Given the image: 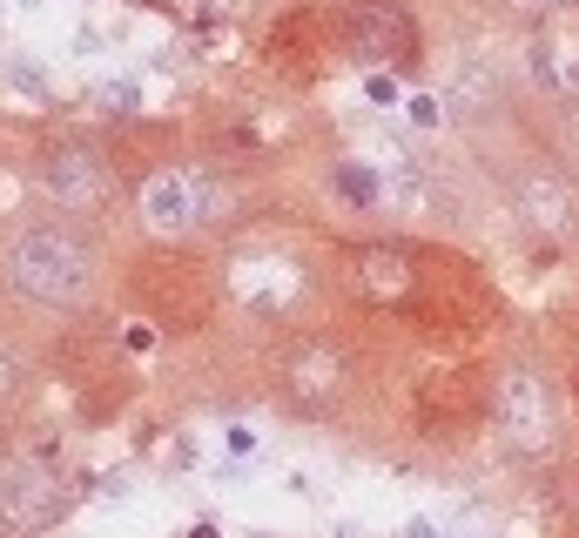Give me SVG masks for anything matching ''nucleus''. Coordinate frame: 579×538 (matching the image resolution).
Wrapping results in <instances>:
<instances>
[{
  "label": "nucleus",
  "instance_id": "17",
  "mask_svg": "<svg viewBox=\"0 0 579 538\" xmlns=\"http://www.w3.org/2000/svg\"><path fill=\"white\" fill-rule=\"evenodd\" d=\"M397 87H404V74H391V68H371V74H364V95H371V108H404V95H397Z\"/></svg>",
  "mask_w": 579,
  "mask_h": 538
},
{
  "label": "nucleus",
  "instance_id": "7",
  "mask_svg": "<svg viewBox=\"0 0 579 538\" xmlns=\"http://www.w3.org/2000/svg\"><path fill=\"white\" fill-rule=\"evenodd\" d=\"M499 196L526 236H539L546 249H579V175L546 142H519L499 155Z\"/></svg>",
  "mask_w": 579,
  "mask_h": 538
},
{
  "label": "nucleus",
  "instance_id": "1",
  "mask_svg": "<svg viewBox=\"0 0 579 538\" xmlns=\"http://www.w3.org/2000/svg\"><path fill=\"white\" fill-rule=\"evenodd\" d=\"M330 277L338 290L371 310L391 317L404 330L425 337H465L492 317V283L478 277V262L418 242V236H358V242H330Z\"/></svg>",
  "mask_w": 579,
  "mask_h": 538
},
{
  "label": "nucleus",
  "instance_id": "18",
  "mask_svg": "<svg viewBox=\"0 0 579 538\" xmlns=\"http://www.w3.org/2000/svg\"><path fill=\"white\" fill-rule=\"evenodd\" d=\"M0 74H8V81L21 87V95H48V74H41L34 61H21V54H8V61H0Z\"/></svg>",
  "mask_w": 579,
  "mask_h": 538
},
{
  "label": "nucleus",
  "instance_id": "9",
  "mask_svg": "<svg viewBox=\"0 0 579 538\" xmlns=\"http://www.w3.org/2000/svg\"><path fill=\"white\" fill-rule=\"evenodd\" d=\"M74 505L68 465L54 444H21L14 465L0 472V538H41L48 525H61Z\"/></svg>",
  "mask_w": 579,
  "mask_h": 538
},
{
  "label": "nucleus",
  "instance_id": "4",
  "mask_svg": "<svg viewBox=\"0 0 579 538\" xmlns=\"http://www.w3.org/2000/svg\"><path fill=\"white\" fill-rule=\"evenodd\" d=\"M492 444H499V458L533 472V478H552L572 452V391L566 377L546 364V356L533 350H513L492 364V417H485Z\"/></svg>",
  "mask_w": 579,
  "mask_h": 538
},
{
  "label": "nucleus",
  "instance_id": "2",
  "mask_svg": "<svg viewBox=\"0 0 579 538\" xmlns=\"http://www.w3.org/2000/svg\"><path fill=\"white\" fill-rule=\"evenodd\" d=\"M242 162L229 155H148L128 168V223L155 249H189L242 216Z\"/></svg>",
  "mask_w": 579,
  "mask_h": 538
},
{
  "label": "nucleus",
  "instance_id": "6",
  "mask_svg": "<svg viewBox=\"0 0 579 538\" xmlns=\"http://www.w3.org/2000/svg\"><path fill=\"white\" fill-rule=\"evenodd\" d=\"M34 189L68 223H108L128 203V168L102 135H48L34 148Z\"/></svg>",
  "mask_w": 579,
  "mask_h": 538
},
{
  "label": "nucleus",
  "instance_id": "3",
  "mask_svg": "<svg viewBox=\"0 0 579 538\" xmlns=\"http://www.w3.org/2000/svg\"><path fill=\"white\" fill-rule=\"evenodd\" d=\"M0 290L41 317H89L102 297V242L89 223L21 216L0 236Z\"/></svg>",
  "mask_w": 579,
  "mask_h": 538
},
{
  "label": "nucleus",
  "instance_id": "8",
  "mask_svg": "<svg viewBox=\"0 0 579 538\" xmlns=\"http://www.w3.org/2000/svg\"><path fill=\"white\" fill-rule=\"evenodd\" d=\"M330 28H338V54L364 74H425V21L411 0H330Z\"/></svg>",
  "mask_w": 579,
  "mask_h": 538
},
{
  "label": "nucleus",
  "instance_id": "15",
  "mask_svg": "<svg viewBox=\"0 0 579 538\" xmlns=\"http://www.w3.org/2000/svg\"><path fill=\"white\" fill-rule=\"evenodd\" d=\"M89 102H95V115H102V122H128V115H135V81L122 74V81H108V87H95V95H89Z\"/></svg>",
  "mask_w": 579,
  "mask_h": 538
},
{
  "label": "nucleus",
  "instance_id": "21",
  "mask_svg": "<svg viewBox=\"0 0 579 538\" xmlns=\"http://www.w3.org/2000/svg\"><path fill=\"white\" fill-rule=\"evenodd\" d=\"M189 538H223V531H216V525H196V531H189Z\"/></svg>",
  "mask_w": 579,
  "mask_h": 538
},
{
  "label": "nucleus",
  "instance_id": "20",
  "mask_svg": "<svg viewBox=\"0 0 579 538\" xmlns=\"http://www.w3.org/2000/svg\"><path fill=\"white\" fill-rule=\"evenodd\" d=\"M14 452H21V444H8V431H0V472L14 465Z\"/></svg>",
  "mask_w": 579,
  "mask_h": 538
},
{
  "label": "nucleus",
  "instance_id": "12",
  "mask_svg": "<svg viewBox=\"0 0 579 538\" xmlns=\"http://www.w3.org/2000/svg\"><path fill=\"white\" fill-rule=\"evenodd\" d=\"M378 175H384V216H397V223H432V216L445 209V189H438L432 162H418L411 148L378 155Z\"/></svg>",
  "mask_w": 579,
  "mask_h": 538
},
{
  "label": "nucleus",
  "instance_id": "16",
  "mask_svg": "<svg viewBox=\"0 0 579 538\" xmlns=\"http://www.w3.org/2000/svg\"><path fill=\"white\" fill-rule=\"evenodd\" d=\"M404 122L432 135V128H452V108H445V95H411L404 102Z\"/></svg>",
  "mask_w": 579,
  "mask_h": 538
},
{
  "label": "nucleus",
  "instance_id": "14",
  "mask_svg": "<svg viewBox=\"0 0 579 538\" xmlns=\"http://www.w3.org/2000/svg\"><path fill=\"white\" fill-rule=\"evenodd\" d=\"M28 384H34V377H28V356H21L8 337H0V417H8V411L28 397Z\"/></svg>",
  "mask_w": 579,
  "mask_h": 538
},
{
  "label": "nucleus",
  "instance_id": "11",
  "mask_svg": "<svg viewBox=\"0 0 579 538\" xmlns=\"http://www.w3.org/2000/svg\"><path fill=\"white\" fill-rule=\"evenodd\" d=\"M519 74H526L539 108L579 115V14L533 21L526 41H519Z\"/></svg>",
  "mask_w": 579,
  "mask_h": 538
},
{
  "label": "nucleus",
  "instance_id": "19",
  "mask_svg": "<svg viewBox=\"0 0 579 538\" xmlns=\"http://www.w3.org/2000/svg\"><path fill=\"white\" fill-rule=\"evenodd\" d=\"M533 21H559V14H579V0H526Z\"/></svg>",
  "mask_w": 579,
  "mask_h": 538
},
{
  "label": "nucleus",
  "instance_id": "5",
  "mask_svg": "<svg viewBox=\"0 0 579 538\" xmlns=\"http://www.w3.org/2000/svg\"><path fill=\"white\" fill-rule=\"evenodd\" d=\"M270 377H277L270 391H277V404H283L290 417H303V424H338V417L358 404V391H364V356H358V343H351L344 330L303 323V330H290V337L277 343Z\"/></svg>",
  "mask_w": 579,
  "mask_h": 538
},
{
  "label": "nucleus",
  "instance_id": "13",
  "mask_svg": "<svg viewBox=\"0 0 579 538\" xmlns=\"http://www.w3.org/2000/svg\"><path fill=\"white\" fill-rule=\"evenodd\" d=\"M330 203L351 209V216H384V175H378V162H364V155H338V162H330Z\"/></svg>",
  "mask_w": 579,
  "mask_h": 538
},
{
  "label": "nucleus",
  "instance_id": "10",
  "mask_svg": "<svg viewBox=\"0 0 579 538\" xmlns=\"http://www.w3.org/2000/svg\"><path fill=\"white\" fill-rule=\"evenodd\" d=\"M411 417H418L425 437L465 444L485 431L492 417V364H438L418 377V397H411Z\"/></svg>",
  "mask_w": 579,
  "mask_h": 538
}]
</instances>
